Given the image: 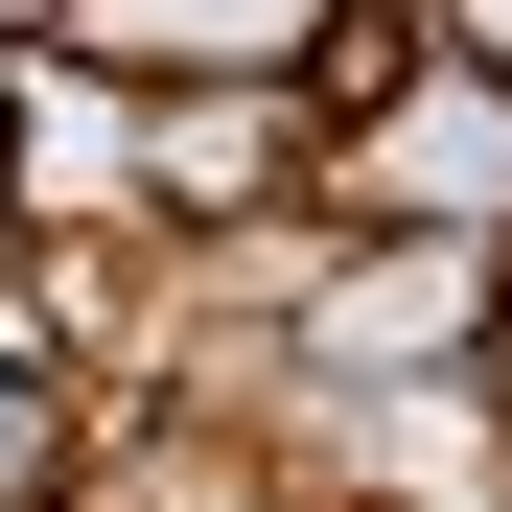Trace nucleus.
Wrapping results in <instances>:
<instances>
[{
    "instance_id": "1",
    "label": "nucleus",
    "mask_w": 512,
    "mask_h": 512,
    "mask_svg": "<svg viewBox=\"0 0 512 512\" xmlns=\"http://www.w3.org/2000/svg\"><path fill=\"white\" fill-rule=\"evenodd\" d=\"M303 210H419V233H512V47H466V24H419L373 94H350V140H326V187Z\"/></svg>"
},
{
    "instance_id": "2",
    "label": "nucleus",
    "mask_w": 512,
    "mask_h": 512,
    "mask_svg": "<svg viewBox=\"0 0 512 512\" xmlns=\"http://www.w3.org/2000/svg\"><path fill=\"white\" fill-rule=\"evenodd\" d=\"M70 70H117V94H210V70H303L326 0H70L47 24Z\"/></svg>"
},
{
    "instance_id": "3",
    "label": "nucleus",
    "mask_w": 512,
    "mask_h": 512,
    "mask_svg": "<svg viewBox=\"0 0 512 512\" xmlns=\"http://www.w3.org/2000/svg\"><path fill=\"white\" fill-rule=\"evenodd\" d=\"M70 466H94V373H70V280H24V256H0V512H47Z\"/></svg>"
},
{
    "instance_id": "4",
    "label": "nucleus",
    "mask_w": 512,
    "mask_h": 512,
    "mask_svg": "<svg viewBox=\"0 0 512 512\" xmlns=\"http://www.w3.org/2000/svg\"><path fill=\"white\" fill-rule=\"evenodd\" d=\"M466 350H489V419H512V280H489V326H466Z\"/></svg>"
}]
</instances>
